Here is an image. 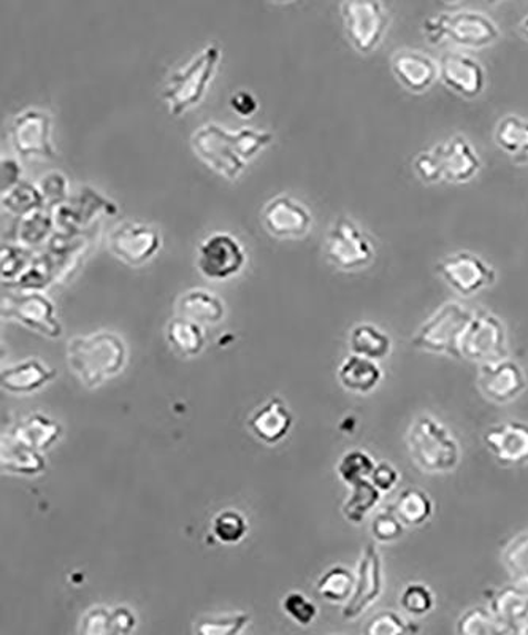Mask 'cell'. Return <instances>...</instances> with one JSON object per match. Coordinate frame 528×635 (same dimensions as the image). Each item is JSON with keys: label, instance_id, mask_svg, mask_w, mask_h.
I'll use <instances>...</instances> for the list:
<instances>
[{"label": "cell", "instance_id": "obj_10", "mask_svg": "<svg viewBox=\"0 0 528 635\" xmlns=\"http://www.w3.org/2000/svg\"><path fill=\"white\" fill-rule=\"evenodd\" d=\"M439 277L460 296H473L495 283V270L486 260L469 252H457L439 260Z\"/></svg>", "mask_w": 528, "mask_h": 635}, {"label": "cell", "instance_id": "obj_32", "mask_svg": "<svg viewBox=\"0 0 528 635\" xmlns=\"http://www.w3.org/2000/svg\"><path fill=\"white\" fill-rule=\"evenodd\" d=\"M2 468L9 472L39 473L45 469V461L34 448L25 447L12 436L7 437L2 445Z\"/></svg>", "mask_w": 528, "mask_h": 635}, {"label": "cell", "instance_id": "obj_9", "mask_svg": "<svg viewBox=\"0 0 528 635\" xmlns=\"http://www.w3.org/2000/svg\"><path fill=\"white\" fill-rule=\"evenodd\" d=\"M325 256L341 270H358L375 258V247L369 236L352 219L340 216L325 238Z\"/></svg>", "mask_w": 528, "mask_h": 635}, {"label": "cell", "instance_id": "obj_13", "mask_svg": "<svg viewBox=\"0 0 528 635\" xmlns=\"http://www.w3.org/2000/svg\"><path fill=\"white\" fill-rule=\"evenodd\" d=\"M383 593V561L375 543H366L358 576H355L354 591L343 608V618L355 619L372 607Z\"/></svg>", "mask_w": 528, "mask_h": 635}, {"label": "cell", "instance_id": "obj_55", "mask_svg": "<svg viewBox=\"0 0 528 635\" xmlns=\"http://www.w3.org/2000/svg\"><path fill=\"white\" fill-rule=\"evenodd\" d=\"M273 2L286 3V2H291V0H273Z\"/></svg>", "mask_w": 528, "mask_h": 635}, {"label": "cell", "instance_id": "obj_11", "mask_svg": "<svg viewBox=\"0 0 528 635\" xmlns=\"http://www.w3.org/2000/svg\"><path fill=\"white\" fill-rule=\"evenodd\" d=\"M247 253L240 242L226 233L211 234L205 238L197 255V267L210 280H227L244 269Z\"/></svg>", "mask_w": 528, "mask_h": 635}, {"label": "cell", "instance_id": "obj_19", "mask_svg": "<svg viewBox=\"0 0 528 635\" xmlns=\"http://www.w3.org/2000/svg\"><path fill=\"white\" fill-rule=\"evenodd\" d=\"M435 150L438 153L445 182L462 185L472 182L482 172V157L464 135H454L449 141L435 146Z\"/></svg>", "mask_w": 528, "mask_h": 635}, {"label": "cell", "instance_id": "obj_7", "mask_svg": "<svg viewBox=\"0 0 528 635\" xmlns=\"http://www.w3.org/2000/svg\"><path fill=\"white\" fill-rule=\"evenodd\" d=\"M193 148L201 163L227 180H237L247 167V161L240 156L235 132L222 130L210 123L199 127L193 134Z\"/></svg>", "mask_w": 528, "mask_h": 635}, {"label": "cell", "instance_id": "obj_45", "mask_svg": "<svg viewBox=\"0 0 528 635\" xmlns=\"http://www.w3.org/2000/svg\"><path fill=\"white\" fill-rule=\"evenodd\" d=\"M282 608L291 616L293 622L302 624V626H307V624L317 618V605L300 593L288 594L284 602H282Z\"/></svg>", "mask_w": 528, "mask_h": 635}, {"label": "cell", "instance_id": "obj_44", "mask_svg": "<svg viewBox=\"0 0 528 635\" xmlns=\"http://www.w3.org/2000/svg\"><path fill=\"white\" fill-rule=\"evenodd\" d=\"M413 168L421 182L427 183V185L443 182L442 164H439L438 153L435 148L417 154Z\"/></svg>", "mask_w": 528, "mask_h": 635}, {"label": "cell", "instance_id": "obj_49", "mask_svg": "<svg viewBox=\"0 0 528 635\" xmlns=\"http://www.w3.org/2000/svg\"><path fill=\"white\" fill-rule=\"evenodd\" d=\"M230 106H232L237 115L249 119V116L258 112L259 104L255 95L248 93V91H238V93H235L232 98H230Z\"/></svg>", "mask_w": 528, "mask_h": 635}, {"label": "cell", "instance_id": "obj_16", "mask_svg": "<svg viewBox=\"0 0 528 635\" xmlns=\"http://www.w3.org/2000/svg\"><path fill=\"white\" fill-rule=\"evenodd\" d=\"M479 389L495 403H508L527 389V376L515 361L486 362L479 367Z\"/></svg>", "mask_w": 528, "mask_h": 635}, {"label": "cell", "instance_id": "obj_22", "mask_svg": "<svg viewBox=\"0 0 528 635\" xmlns=\"http://www.w3.org/2000/svg\"><path fill=\"white\" fill-rule=\"evenodd\" d=\"M486 596L490 611L508 627L509 634H528V591L513 585L487 591Z\"/></svg>", "mask_w": 528, "mask_h": 635}, {"label": "cell", "instance_id": "obj_15", "mask_svg": "<svg viewBox=\"0 0 528 635\" xmlns=\"http://www.w3.org/2000/svg\"><path fill=\"white\" fill-rule=\"evenodd\" d=\"M438 71L443 84L462 98L476 99L486 90V71L468 54L447 51L438 60Z\"/></svg>", "mask_w": 528, "mask_h": 635}, {"label": "cell", "instance_id": "obj_52", "mask_svg": "<svg viewBox=\"0 0 528 635\" xmlns=\"http://www.w3.org/2000/svg\"><path fill=\"white\" fill-rule=\"evenodd\" d=\"M519 29H520V34L526 37V39L528 40V14L526 18H524L522 21H520Z\"/></svg>", "mask_w": 528, "mask_h": 635}, {"label": "cell", "instance_id": "obj_5", "mask_svg": "<svg viewBox=\"0 0 528 635\" xmlns=\"http://www.w3.org/2000/svg\"><path fill=\"white\" fill-rule=\"evenodd\" d=\"M475 311L458 303H446L421 326L411 345L428 354H445L458 358L457 348L462 334Z\"/></svg>", "mask_w": 528, "mask_h": 635}, {"label": "cell", "instance_id": "obj_29", "mask_svg": "<svg viewBox=\"0 0 528 635\" xmlns=\"http://www.w3.org/2000/svg\"><path fill=\"white\" fill-rule=\"evenodd\" d=\"M350 347L354 355L380 361L392 350V340L386 332L373 325H358L352 329Z\"/></svg>", "mask_w": 528, "mask_h": 635}, {"label": "cell", "instance_id": "obj_24", "mask_svg": "<svg viewBox=\"0 0 528 635\" xmlns=\"http://www.w3.org/2000/svg\"><path fill=\"white\" fill-rule=\"evenodd\" d=\"M339 378L348 391L369 395L380 385L383 372L373 359L352 355L341 365Z\"/></svg>", "mask_w": 528, "mask_h": 635}, {"label": "cell", "instance_id": "obj_26", "mask_svg": "<svg viewBox=\"0 0 528 635\" xmlns=\"http://www.w3.org/2000/svg\"><path fill=\"white\" fill-rule=\"evenodd\" d=\"M391 509L398 520L410 528L423 526L434 515V502L431 495L420 488L403 490Z\"/></svg>", "mask_w": 528, "mask_h": 635}, {"label": "cell", "instance_id": "obj_28", "mask_svg": "<svg viewBox=\"0 0 528 635\" xmlns=\"http://www.w3.org/2000/svg\"><path fill=\"white\" fill-rule=\"evenodd\" d=\"M178 308L183 317L199 322V325L200 322L215 325V322L221 321L224 317L222 300L211 293L204 291V289L186 293L179 299Z\"/></svg>", "mask_w": 528, "mask_h": 635}, {"label": "cell", "instance_id": "obj_36", "mask_svg": "<svg viewBox=\"0 0 528 635\" xmlns=\"http://www.w3.org/2000/svg\"><path fill=\"white\" fill-rule=\"evenodd\" d=\"M504 564L515 585L528 591V534L517 535L506 545Z\"/></svg>", "mask_w": 528, "mask_h": 635}, {"label": "cell", "instance_id": "obj_25", "mask_svg": "<svg viewBox=\"0 0 528 635\" xmlns=\"http://www.w3.org/2000/svg\"><path fill=\"white\" fill-rule=\"evenodd\" d=\"M56 372L50 367L43 366L37 359H29L23 365H18L6 369L2 372V388L17 395L35 391L45 387L48 381L53 380Z\"/></svg>", "mask_w": 528, "mask_h": 635}, {"label": "cell", "instance_id": "obj_40", "mask_svg": "<svg viewBox=\"0 0 528 635\" xmlns=\"http://www.w3.org/2000/svg\"><path fill=\"white\" fill-rule=\"evenodd\" d=\"M417 631L420 627L406 622L398 613L392 611L377 613L365 627L366 635H403L414 634Z\"/></svg>", "mask_w": 528, "mask_h": 635}, {"label": "cell", "instance_id": "obj_42", "mask_svg": "<svg viewBox=\"0 0 528 635\" xmlns=\"http://www.w3.org/2000/svg\"><path fill=\"white\" fill-rule=\"evenodd\" d=\"M249 622L247 613L237 615L210 616L201 618L196 624V633L201 635H232L240 633Z\"/></svg>", "mask_w": 528, "mask_h": 635}, {"label": "cell", "instance_id": "obj_41", "mask_svg": "<svg viewBox=\"0 0 528 635\" xmlns=\"http://www.w3.org/2000/svg\"><path fill=\"white\" fill-rule=\"evenodd\" d=\"M403 611L413 616H424L435 607V597L423 583H410L400 597Z\"/></svg>", "mask_w": 528, "mask_h": 635}, {"label": "cell", "instance_id": "obj_8", "mask_svg": "<svg viewBox=\"0 0 528 635\" xmlns=\"http://www.w3.org/2000/svg\"><path fill=\"white\" fill-rule=\"evenodd\" d=\"M458 358L467 361H500L506 358V332L504 322L487 311H475L458 340Z\"/></svg>", "mask_w": 528, "mask_h": 635}, {"label": "cell", "instance_id": "obj_30", "mask_svg": "<svg viewBox=\"0 0 528 635\" xmlns=\"http://www.w3.org/2000/svg\"><path fill=\"white\" fill-rule=\"evenodd\" d=\"M495 143L511 156H528V120L508 115L498 121Z\"/></svg>", "mask_w": 528, "mask_h": 635}, {"label": "cell", "instance_id": "obj_35", "mask_svg": "<svg viewBox=\"0 0 528 635\" xmlns=\"http://www.w3.org/2000/svg\"><path fill=\"white\" fill-rule=\"evenodd\" d=\"M354 585L355 576L346 567L335 565L318 580L317 590L319 596L337 604L350 600Z\"/></svg>", "mask_w": 528, "mask_h": 635}, {"label": "cell", "instance_id": "obj_43", "mask_svg": "<svg viewBox=\"0 0 528 635\" xmlns=\"http://www.w3.org/2000/svg\"><path fill=\"white\" fill-rule=\"evenodd\" d=\"M403 528H405V524L398 520L394 510L389 506V509L383 510V512L377 513V515L373 518L372 528H370V530H372L375 541L391 543L402 537Z\"/></svg>", "mask_w": 528, "mask_h": 635}, {"label": "cell", "instance_id": "obj_50", "mask_svg": "<svg viewBox=\"0 0 528 635\" xmlns=\"http://www.w3.org/2000/svg\"><path fill=\"white\" fill-rule=\"evenodd\" d=\"M135 616L130 608L120 607L112 612V634H127L134 629Z\"/></svg>", "mask_w": 528, "mask_h": 635}, {"label": "cell", "instance_id": "obj_33", "mask_svg": "<svg viewBox=\"0 0 528 635\" xmlns=\"http://www.w3.org/2000/svg\"><path fill=\"white\" fill-rule=\"evenodd\" d=\"M167 339L183 356H196L204 348L205 337L199 322L188 318H175L168 322Z\"/></svg>", "mask_w": 528, "mask_h": 635}, {"label": "cell", "instance_id": "obj_6", "mask_svg": "<svg viewBox=\"0 0 528 635\" xmlns=\"http://www.w3.org/2000/svg\"><path fill=\"white\" fill-rule=\"evenodd\" d=\"M341 18L351 45L362 54L381 45L391 23L381 0H341Z\"/></svg>", "mask_w": 528, "mask_h": 635}, {"label": "cell", "instance_id": "obj_18", "mask_svg": "<svg viewBox=\"0 0 528 635\" xmlns=\"http://www.w3.org/2000/svg\"><path fill=\"white\" fill-rule=\"evenodd\" d=\"M484 445L501 465H524L528 462V424L505 421L487 429Z\"/></svg>", "mask_w": 528, "mask_h": 635}, {"label": "cell", "instance_id": "obj_20", "mask_svg": "<svg viewBox=\"0 0 528 635\" xmlns=\"http://www.w3.org/2000/svg\"><path fill=\"white\" fill-rule=\"evenodd\" d=\"M3 315L48 337H59L62 334L61 325L54 317L53 304L39 293L9 297L3 306Z\"/></svg>", "mask_w": 528, "mask_h": 635}, {"label": "cell", "instance_id": "obj_23", "mask_svg": "<svg viewBox=\"0 0 528 635\" xmlns=\"http://www.w3.org/2000/svg\"><path fill=\"white\" fill-rule=\"evenodd\" d=\"M291 426L292 414L284 402L278 398L271 399L266 406L260 407L249 421L251 431L266 443L280 442L288 436Z\"/></svg>", "mask_w": 528, "mask_h": 635}, {"label": "cell", "instance_id": "obj_1", "mask_svg": "<svg viewBox=\"0 0 528 635\" xmlns=\"http://www.w3.org/2000/svg\"><path fill=\"white\" fill-rule=\"evenodd\" d=\"M69 362L86 387H97L123 370L126 362L124 341L112 332L76 337L69 345Z\"/></svg>", "mask_w": 528, "mask_h": 635}, {"label": "cell", "instance_id": "obj_39", "mask_svg": "<svg viewBox=\"0 0 528 635\" xmlns=\"http://www.w3.org/2000/svg\"><path fill=\"white\" fill-rule=\"evenodd\" d=\"M248 531V523L244 516L234 510H226L219 513L213 521V534L218 541L224 543H237L245 537Z\"/></svg>", "mask_w": 528, "mask_h": 635}, {"label": "cell", "instance_id": "obj_48", "mask_svg": "<svg viewBox=\"0 0 528 635\" xmlns=\"http://www.w3.org/2000/svg\"><path fill=\"white\" fill-rule=\"evenodd\" d=\"M370 480H372L373 484H375L381 493H389V491H392L397 487L400 473L394 465L383 461L375 465V471H373Z\"/></svg>", "mask_w": 528, "mask_h": 635}, {"label": "cell", "instance_id": "obj_34", "mask_svg": "<svg viewBox=\"0 0 528 635\" xmlns=\"http://www.w3.org/2000/svg\"><path fill=\"white\" fill-rule=\"evenodd\" d=\"M457 634L460 635H500L509 634L505 626L490 608H469L458 618Z\"/></svg>", "mask_w": 528, "mask_h": 635}, {"label": "cell", "instance_id": "obj_38", "mask_svg": "<svg viewBox=\"0 0 528 635\" xmlns=\"http://www.w3.org/2000/svg\"><path fill=\"white\" fill-rule=\"evenodd\" d=\"M375 465V461L365 451L352 450L341 458L337 471L344 483L352 484L359 480L370 479Z\"/></svg>", "mask_w": 528, "mask_h": 635}, {"label": "cell", "instance_id": "obj_4", "mask_svg": "<svg viewBox=\"0 0 528 635\" xmlns=\"http://www.w3.org/2000/svg\"><path fill=\"white\" fill-rule=\"evenodd\" d=\"M425 39L434 45L451 42L462 48L483 50L500 39L498 25L479 12L442 13L427 18L423 24Z\"/></svg>", "mask_w": 528, "mask_h": 635}, {"label": "cell", "instance_id": "obj_27", "mask_svg": "<svg viewBox=\"0 0 528 635\" xmlns=\"http://www.w3.org/2000/svg\"><path fill=\"white\" fill-rule=\"evenodd\" d=\"M61 426L42 413H34L25 418L12 432L13 439L34 450H46L51 443L56 442L61 436Z\"/></svg>", "mask_w": 528, "mask_h": 635}, {"label": "cell", "instance_id": "obj_46", "mask_svg": "<svg viewBox=\"0 0 528 635\" xmlns=\"http://www.w3.org/2000/svg\"><path fill=\"white\" fill-rule=\"evenodd\" d=\"M51 219L39 211L29 213L21 226V240L29 245L40 244L50 234Z\"/></svg>", "mask_w": 528, "mask_h": 635}, {"label": "cell", "instance_id": "obj_31", "mask_svg": "<svg viewBox=\"0 0 528 635\" xmlns=\"http://www.w3.org/2000/svg\"><path fill=\"white\" fill-rule=\"evenodd\" d=\"M381 501V491L377 490L372 480L364 479L351 484V494L343 505V515L354 524H361L365 516Z\"/></svg>", "mask_w": 528, "mask_h": 635}, {"label": "cell", "instance_id": "obj_2", "mask_svg": "<svg viewBox=\"0 0 528 635\" xmlns=\"http://www.w3.org/2000/svg\"><path fill=\"white\" fill-rule=\"evenodd\" d=\"M221 54V47L218 43H210L190 60L186 68L172 73L161 93V98L167 102L172 116H182L183 113L200 104L218 71Z\"/></svg>", "mask_w": 528, "mask_h": 635}, {"label": "cell", "instance_id": "obj_21", "mask_svg": "<svg viewBox=\"0 0 528 635\" xmlns=\"http://www.w3.org/2000/svg\"><path fill=\"white\" fill-rule=\"evenodd\" d=\"M392 73L410 93L431 90L439 79L438 62L421 51L402 50L392 57Z\"/></svg>", "mask_w": 528, "mask_h": 635}, {"label": "cell", "instance_id": "obj_17", "mask_svg": "<svg viewBox=\"0 0 528 635\" xmlns=\"http://www.w3.org/2000/svg\"><path fill=\"white\" fill-rule=\"evenodd\" d=\"M262 222L270 236L302 238L310 233L313 218L306 205L300 204L293 197L278 196L263 208Z\"/></svg>", "mask_w": 528, "mask_h": 635}, {"label": "cell", "instance_id": "obj_37", "mask_svg": "<svg viewBox=\"0 0 528 635\" xmlns=\"http://www.w3.org/2000/svg\"><path fill=\"white\" fill-rule=\"evenodd\" d=\"M2 205L14 215H28L42 207L43 194L29 183H18L7 194H2Z\"/></svg>", "mask_w": 528, "mask_h": 635}, {"label": "cell", "instance_id": "obj_51", "mask_svg": "<svg viewBox=\"0 0 528 635\" xmlns=\"http://www.w3.org/2000/svg\"><path fill=\"white\" fill-rule=\"evenodd\" d=\"M20 175L21 167L13 160L2 161V194L18 185Z\"/></svg>", "mask_w": 528, "mask_h": 635}, {"label": "cell", "instance_id": "obj_47", "mask_svg": "<svg viewBox=\"0 0 528 635\" xmlns=\"http://www.w3.org/2000/svg\"><path fill=\"white\" fill-rule=\"evenodd\" d=\"M84 635L112 634V612L105 608H94L84 615L82 624Z\"/></svg>", "mask_w": 528, "mask_h": 635}, {"label": "cell", "instance_id": "obj_14", "mask_svg": "<svg viewBox=\"0 0 528 635\" xmlns=\"http://www.w3.org/2000/svg\"><path fill=\"white\" fill-rule=\"evenodd\" d=\"M10 139L20 156H56L51 142V119L42 110H25L20 113L10 127Z\"/></svg>", "mask_w": 528, "mask_h": 635}, {"label": "cell", "instance_id": "obj_54", "mask_svg": "<svg viewBox=\"0 0 528 635\" xmlns=\"http://www.w3.org/2000/svg\"><path fill=\"white\" fill-rule=\"evenodd\" d=\"M487 3H497V2H501V0H486Z\"/></svg>", "mask_w": 528, "mask_h": 635}, {"label": "cell", "instance_id": "obj_12", "mask_svg": "<svg viewBox=\"0 0 528 635\" xmlns=\"http://www.w3.org/2000/svg\"><path fill=\"white\" fill-rule=\"evenodd\" d=\"M108 248L130 266H142L159 252L161 234L149 224L121 223L110 233Z\"/></svg>", "mask_w": 528, "mask_h": 635}, {"label": "cell", "instance_id": "obj_53", "mask_svg": "<svg viewBox=\"0 0 528 635\" xmlns=\"http://www.w3.org/2000/svg\"><path fill=\"white\" fill-rule=\"evenodd\" d=\"M445 2H447V3H457V2H460V0H445Z\"/></svg>", "mask_w": 528, "mask_h": 635}, {"label": "cell", "instance_id": "obj_3", "mask_svg": "<svg viewBox=\"0 0 528 635\" xmlns=\"http://www.w3.org/2000/svg\"><path fill=\"white\" fill-rule=\"evenodd\" d=\"M406 443L411 459L417 468L428 473H445L454 471L460 459V448L445 424L435 418L417 417L410 424Z\"/></svg>", "mask_w": 528, "mask_h": 635}]
</instances>
